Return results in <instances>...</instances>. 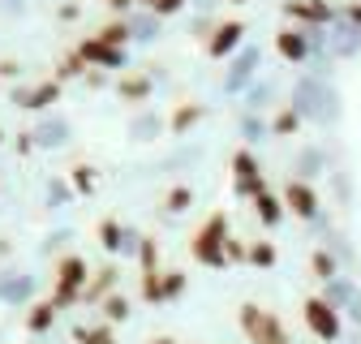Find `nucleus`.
Returning <instances> with one entry per match:
<instances>
[{"instance_id":"25","label":"nucleus","mask_w":361,"mask_h":344,"mask_svg":"<svg viewBox=\"0 0 361 344\" xmlns=\"http://www.w3.org/2000/svg\"><path fill=\"white\" fill-rule=\"evenodd\" d=\"M314 267H319L323 276H331V258H327V254H314Z\"/></svg>"},{"instance_id":"23","label":"nucleus","mask_w":361,"mask_h":344,"mask_svg":"<svg viewBox=\"0 0 361 344\" xmlns=\"http://www.w3.org/2000/svg\"><path fill=\"white\" fill-rule=\"evenodd\" d=\"M147 5H151L155 13H172V9H180V0H147Z\"/></svg>"},{"instance_id":"3","label":"nucleus","mask_w":361,"mask_h":344,"mask_svg":"<svg viewBox=\"0 0 361 344\" xmlns=\"http://www.w3.org/2000/svg\"><path fill=\"white\" fill-rule=\"evenodd\" d=\"M241 327H245V336H250L254 344H288V340H284V327L271 319L267 310H258V306H245V310H241Z\"/></svg>"},{"instance_id":"29","label":"nucleus","mask_w":361,"mask_h":344,"mask_svg":"<svg viewBox=\"0 0 361 344\" xmlns=\"http://www.w3.org/2000/svg\"><path fill=\"white\" fill-rule=\"evenodd\" d=\"M151 344H172V340H151Z\"/></svg>"},{"instance_id":"26","label":"nucleus","mask_w":361,"mask_h":344,"mask_svg":"<svg viewBox=\"0 0 361 344\" xmlns=\"http://www.w3.org/2000/svg\"><path fill=\"white\" fill-rule=\"evenodd\" d=\"M82 190H90V185H95V181H90V168H78V177H73Z\"/></svg>"},{"instance_id":"13","label":"nucleus","mask_w":361,"mask_h":344,"mask_svg":"<svg viewBox=\"0 0 361 344\" xmlns=\"http://www.w3.org/2000/svg\"><path fill=\"white\" fill-rule=\"evenodd\" d=\"M280 52H284V56H293V61H297V56H301V52H305V43H301V39H297V35H293V30H284V35H280Z\"/></svg>"},{"instance_id":"10","label":"nucleus","mask_w":361,"mask_h":344,"mask_svg":"<svg viewBox=\"0 0 361 344\" xmlns=\"http://www.w3.org/2000/svg\"><path fill=\"white\" fill-rule=\"evenodd\" d=\"M52 319H56V306H52V301H39V306H35V314H30L26 323H30V331H43V327H48Z\"/></svg>"},{"instance_id":"16","label":"nucleus","mask_w":361,"mask_h":344,"mask_svg":"<svg viewBox=\"0 0 361 344\" xmlns=\"http://www.w3.org/2000/svg\"><path fill=\"white\" fill-rule=\"evenodd\" d=\"M104 314H108L112 323H116V319H125V314H129V306H125V297H112V301H108V310H104Z\"/></svg>"},{"instance_id":"28","label":"nucleus","mask_w":361,"mask_h":344,"mask_svg":"<svg viewBox=\"0 0 361 344\" xmlns=\"http://www.w3.org/2000/svg\"><path fill=\"white\" fill-rule=\"evenodd\" d=\"M108 5H116V9H125V5H129V0H108Z\"/></svg>"},{"instance_id":"22","label":"nucleus","mask_w":361,"mask_h":344,"mask_svg":"<svg viewBox=\"0 0 361 344\" xmlns=\"http://www.w3.org/2000/svg\"><path fill=\"white\" fill-rule=\"evenodd\" d=\"M185 202H190V190H172V194H168V207H172V211H180Z\"/></svg>"},{"instance_id":"11","label":"nucleus","mask_w":361,"mask_h":344,"mask_svg":"<svg viewBox=\"0 0 361 344\" xmlns=\"http://www.w3.org/2000/svg\"><path fill=\"white\" fill-rule=\"evenodd\" d=\"M254 202H258V215H262L267 224H276V220H280V207H276V198H271L267 190H262V194H254Z\"/></svg>"},{"instance_id":"15","label":"nucleus","mask_w":361,"mask_h":344,"mask_svg":"<svg viewBox=\"0 0 361 344\" xmlns=\"http://www.w3.org/2000/svg\"><path fill=\"white\" fill-rule=\"evenodd\" d=\"M125 35H129L125 26H104V30H99V39H104V43H112V48H121V43H125Z\"/></svg>"},{"instance_id":"21","label":"nucleus","mask_w":361,"mask_h":344,"mask_svg":"<svg viewBox=\"0 0 361 344\" xmlns=\"http://www.w3.org/2000/svg\"><path fill=\"white\" fill-rule=\"evenodd\" d=\"M180 284H185V280H180L176 271H168V280H164V297H176V293H180Z\"/></svg>"},{"instance_id":"12","label":"nucleus","mask_w":361,"mask_h":344,"mask_svg":"<svg viewBox=\"0 0 361 344\" xmlns=\"http://www.w3.org/2000/svg\"><path fill=\"white\" fill-rule=\"evenodd\" d=\"M78 344H112V331L108 327H82L78 331Z\"/></svg>"},{"instance_id":"5","label":"nucleus","mask_w":361,"mask_h":344,"mask_svg":"<svg viewBox=\"0 0 361 344\" xmlns=\"http://www.w3.org/2000/svg\"><path fill=\"white\" fill-rule=\"evenodd\" d=\"M233 168H237V190L241 194H262V177H258V168H254V159L245 151L233 159Z\"/></svg>"},{"instance_id":"14","label":"nucleus","mask_w":361,"mask_h":344,"mask_svg":"<svg viewBox=\"0 0 361 344\" xmlns=\"http://www.w3.org/2000/svg\"><path fill=\"white\" fill-rule=\"evenodd\" d=\"M99 237H104V245H108V250H116V245H121V228H116L112 220H104V224H99Z\"/></svg>"},{"instance_id":"8","label":"nucleus","mask_w":361,"mask_h":344,"mask_svg":"<svg viewBox=\"0 0 361 344\" xmlns=\"http://www.w3.org/2000/svg\"><path fill=\"white\" fill-rule=\"evenodd\" d=\"M237 39H241V26L228 22V26H219L215 39H211V56H224V52H233L237 48Z\"/></svg>"},{"instance_id":"27","label":"nucleus","mask_w":361,"mask_h":344,"mask_svg":"<svg viewBox=\"0 0 361 344\" xmlns=\"http://www.w3.org/2000/svg\"><path fill=\"white\" fill-rule=\"evenodd\" d=\"M276 125H280V129H297V116H293V112H284V116H280Z\"/></svg>"},{"instance_id":"1","label":"nucleus","mask_w":361,"mask_h":344,"mask_svg":"<svg viewBox=\"0 0 361 344\" xmlns=\"http://www.w3.org/2000/svg\"><path fill=\"white\" fill-rule=\"evenodd\" d=\"M194 258H198V263H207V267H224V215H211V220L198 228Z\"/></svg>"},{"instance_id":"6","label":"nucleus","mask_w":361,"mask_h":344,"mask_svg":"<svg viewBox=\"0 0 361 344\" xmlns=\"http://www.w3.org/2000/svg\"><path fill=\"white\" fill-rule=\"evenodd\" d=\"M82 61L121 65V48H112V43H104V39H86V43H82Z\"/></svg>"},{"instance_id":"2","label":"nucleus","mask_w":361,"mask_h":344,"mask_svg":"<svg viewBox=\"0 0 361 344\" xmlns=\"http://www.w3.org/2000/svg\"><path fill=\"white\" fill-rule=\"evenodd\" d=\"M82 288H86V263H82V258H65L61 271H56V293H52V306H56V310L73 306Z\"/></svg>"},{"instance_id":"20","label":"nucleus","mask_w":361,"mask_h":344,"mask_svg":"<svg viewBox=\"0 0 361 344\" xmlns=\"http://www.w3.org/2000/svg\"><path fill=\"white\" fill-rule=\"evenodd\" d=\"M48 99H56V86H43V91H35V99H30V108H43Z\"/></svg>"},{"instance_id":"19","label":"nucleus","mask_w":361,"mask_h":344,"mask_svg":"<svg viewBox=\"0 0 361 344\" xmlns=\"http://www.w3.org/2000/svg\"><path fill=\"white\" fill-rule=\"evenodd\" d=\"M142 271H155V241H142Z\"/></svg>"},{"instance_id":"7","label":"nucleus","mask_w":361,"mask_h":344,"mask_svg":"<svg viewBox=\"0 0 361 344\" xmlns=\"http://www.w3.org/2000/svg\"><path fill=\"white\" fill-rule=\"evenodd\" d=\"M284 198H288V207H293L297 215H314V207H319V198H314V190H310V185H301V181H293Z\"/></svg>"},{"instance_id":"18","label":"nucleus","mask_w":361,"mask_h":344,"mask_svg":"<svg viewBox=\"0 0 361 344\" xmlns=\"http://www.w3.org/2000/svg\"><path fill=\"white\" fill-rule=\"evenodd\" d=\"M121 91H125L129 99H142V95H147V82H142V78H138V82H125Z\"/></svg>"},{"instance_id":"17","label":"nucleus","mask_w":361,"mask_h":344,"mask_svg":"<svg viewBox=\"0 0 361 344\" xmlns=\"http://www.w3.org/2000/svg\"><path fill=\"white\" fill-rule=\"evenodd\" d=\"M190 121H198V108H180V112L172 116V129H185Z\"/></svg>"},{"instance_id":"24","label":"nucleus","mask_w":361,"mask_h":344,"mask_svg":"<svg viewBox=\"0 0 361 344\" xmlns=\"http://www.w3.org/2000/svg\"><path fill=\"white\" fill-rule=\"evenodd\" d=\"M271 258H276V254H271V245H254V263H271Z\"/></svg>"},{"instance_id":"9","label":"nucleus","mask_w":361,"mask_h":344,"mask_svg":"<svg viewBox=\"0 0 361 344\" xmlns=\"http://www.w3.org/2000/svg\"><path fill=\"white\" fill-rule=\"evenodd\" d=\"M288 13L293 18H305V22H323L327 18V5H314V0H288Z\"/></svg>"},{"instance_id":"4","label":"nucleus","mask_w":361,"mask_h":344,"mask_svg":"<svg viewBox=\"0 0 361 344\" xmlns=\"http://www.w3.org/2000/svg\"><path fill=\"white\" fill-rule=\"evenodd\" d=\"M305 323H310V331L319 340H336L340 336V319H336V310L327 306V301H305Z\"/></svg>"}]
</instances>
